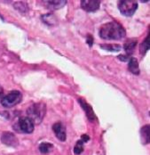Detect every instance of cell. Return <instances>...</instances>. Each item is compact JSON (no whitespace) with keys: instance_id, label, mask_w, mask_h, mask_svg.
Listing matches in <instances>:
<instances>
[{"instance_id":"1","label":"cell","mask_w":150,"mask_h":155,"mask_svg":"<svg viewBox=\"0 0 150 155\" xmlns=\"http://www.w3.org/2000/svg\"><path fill=\"white\" fill-rule=\"evenodd\" d=\"M125 34L124 28L116 21L107 22L100 29V37L107 40H121L125 37Z\"/></svg>"},{"instance_id":"2","label":"cell","mask_w":150,"mask_h":155,"mask_svg":"<svg viewBox=\"0 0 150 155\" xmlns=\"http://www.w3.org/2000/svg\"><path fill=\"white\" fill-rule=\"evenodd\" d=\"M46 112V106L44 103L33 104L30 108L27 110L28 118L33 122L34 125L40 124L44 119Z\"/></svg>"},{"instance_id":"3","label":"cell","mask_w":150,"mask_h":155,"mask_svg":"<svg viewBox=\"0 0 150 155\" xmlns=\"http://www.w3.org/2000/svg\"><path fill=\"white\" fill-rule=\"evenodd\" d=\"M21 99H22L21 93L18 90H14L1 98V104L5 108H12L17 105L19 103H21Z\"/></svg>"},{"instance_id":"4","label":"cell","mask_w":150,"mask_h":155,"mask_svg":"<svg viewBox=\"0 0 150 155\" xmlns=\"http://www.w3.org/2000/svg\"><path fill=\"white\" fill-rule=\"evenodd\" d=\"M118 9L124 16H132L138 9L137 1L132 0H122L118 3Z\"/></svg>"},{"instance_id":"5","label":"cell","mask_w":150,"mask_h":155,"mask_svg":"<svg viewBox=\"0 0 150 155\" xmlns=\"http://www.w3.org/2000/svg\"><path fill=\"white\" fill-rule=\"evenodd\" d=\"M16 125L18 126V127H16L15 129L25 134H31L35 128V125L28 117H21Z\"/></svg>"},{"instance_id":"6","label":"cell","mask_w":150,"mask_h":155,"mask_svg":"<svg viewBox=\"0 0 150 155\" xmlns=\"http://www.w3.org/2000/svg\"><path fill=\"white\" fill-rule=\"evenodd\" d=\"M1 142L10 147H17L19 145V141L14 133L5 131L1 136Z\"/></svg>"},{"instance_id":"7","label":"cell","mask_w":150,"mask_h":155,"mask_svg":"<svg viewBox=\"0 0 150 155\" xmlns=\"http://www.w3.org/2000/svg\"><path fill=\"white\" fill-rule=\"evenodd\" d=\"M101 2L97 0H82L81 7L86 12H96L100 9Z\"/></svg>"},{"instance_id":"8","label":"cell","mask_w":150,"mask_h":155,"mask_svg":"<svg viewBox=\"0 0 150 155\" xmlns=\"http://www.w3.org/2000/svg\"><path fill=\"white\" fill-rule=\"evenodd\" d=\"M53 130L56 137L60 141H61V142L66 141V138H67L66 128H65L64 125L62 124L61 122H57V123L53 125Z\"/></svg>"},{"instance_id":"9","label":"cell","mask_w":150,"mask_h":155,"mask_svg":"<svg viewBox=\"0 0 150 155\" xmlns=\"http://www.w3.org/2000/svg\"><path fill=\"white\" fill-rule=\"evenodd\" d=\"M78 102H79L80 105L82 106V108L84 109L86 116L88 117V119L90 120L91 121L95 120H96V115H95L92 108L90 106V104L85 99H83V98H78Z\"/></svg>"},{"instance_id":"10","label":"cell","mask_w":150,"mask_h":155,"mask_svg":"<svg viewBox=\"0 0 150 155\" xmlns=\"http://www.w3.org/2000/svg\"><path fill=\"white\" fill-rule=\"evenodd\" d=\"M150 126L149 125H145L144 127H142V128L140 129V136H141V141L143 144H148L149 143L150 138Z\"/></svg>"},{"instance_id":"11","label":"cell","mask_w":150,"mask_h":155,"mask_svg":"<svg viewBox=\"0 0 150 155\" xmlns=\"http://www.w3.org/2000/svg\"><path fill=\"white\" fill-rule=\"evenodd\" d=\"M128 69L129 71L134 74V75H139V62L136 58H130L128 61Z\"/></svg>"},{"instance_id":"12","label":"cell","mask_w":150,"mask_h":155,"mask_svg":"<svg viewBox=\"0 0 150 155\" xmlns=\"http://www.w3.org/2000/svg\"><path fill=\"white\" fill-rule=\"evenodd\" d=\"M136 45H137V39L130 38V39H128L125 42V44L123 46V48H124L127 55H131L133 53V51L135 50Z\"/></svg>"},{"instance_id":"13","label":"cell","mask_w":150,"mask_h":155,"mask_svg":"<svg viewBox=\"0 0 150 155\" xmlns=\"http://www.w3.org/2000/svg\"><path fill=\"white\" fill-rule=\"evenodd\" d=\"M67 1H47V5L52 10H56L63 7Z\"/></svg>"},{"instance_id":"14","label":"cell","mask_w":150,"mask_h":155,"mask_svg":"<svg viewBox=\"0 0 150 155\" xmlns=\"http://www.w3.org/2000/svg\"><path fill=\"white\" fill-rule=\"evenodd\" d=\"M42 21L46 23L47 25H55L56 23V17L53 15V14H46L44 15L41 16Z\"/></svg>"},{"instance_id":"15","label":"cell","mask_w":150,"mask_h":155,"mask_svg":"<svg viewBox=\"0 0 150 155\" xmlns=\"http://www.w3.org/2000/svg\"><path fill=\"white\" fill-rule=\"evenodd\" d=\"M149 46H150V43H149V34H148V36L145 38V40L141 43V45H140V47H139V51H140V54H142V55H144L148 50H149Z\"/></svg>"},{"instance_id":"16","label":"cell","mask_w":150,"mask_h":155,"mask_svg":"<svg viewBox=\"0 0 150 155\" xmlns=\"http://www.w3.org/2000/svg\"><path fill=\"white\" fill-rule=\"evenodd\" d=\"M53 148V145L50 143H42L39 144V151L41 153L46 154L48 153H50Z\"/></svg>"},{"instance_id":"17","label":"cell","mask_w":150,"mask_h":155,"mask_svg":"<svg viewBox=\"0 0 150 155\" xmlns=\"http://www.w3.org/2000/svg\"><path fill=\"white\" fill-rule=\"evenodd\" d=\"M101 47L109 52H119L121 50L120 45H110V44H101Z\"/></svg>"},{"instance_id":"18","label":"cell","mask_w":150,"mask_h":155,"mask_svg":"<svg viewBox=\"0 0 150 155\" xmlns=\"http://www.w3.org/2000/svg\"><path fill=\"white\" fill-rule=\"evenodd\" d=\"M83 151H84V143L81 140H79L75 143V148H74V153L76 155H79L83 153Z\"/></svg>"},{"instance_id":"19","label":"cell","mask_w":150,"mask_h":155,"mask_svg":"<svg viewBox=\"0 0 150 155\" xmlns=\"http://www.w3.org/2000/svg\"><path fill=\"white\" fill-rule=\"evenodd\" d=\"M119 59H120L121 61H123V62H127V61H129V55H127V54H125V55H122V54H120V55H118L117 56Z\"/></svg>"},{"instance_id":"20","label":"cell","mask_w":150,"mask_h":155,"mask_svg":"<svg viewBox=\"0 0 150 155\" xmlns=\"http://www.w3.org/2000/svg\"><path fill=\"white\" fill-rule=\"evenodd\" d=\"M87 43L89 44L90 47H91L92 44H93V38H92L91 35H88V36H87Z\"/></svg>"},{"instance_id":"21","label":"cell","mask_w":150,"mask_h":155,"mask_svg":"<svg viewBox=\"0 0 150 155\" xmlns=\"http://www.w3.org/2000/svg\"><path fill=\"white\" fill-rule=\"evenodd\" d=\"M89 139H90V137H89L87 135H83L82 137H81V141H82L83 143H84V142H88Z\"/></svg>"},{"instance_id":"22","label":"cell","mask_w":150,"mask_h":155,"mask_svg":"<svg viewBox=\"0 0 150 155\" xmlns=\"http://www.w3.org/2000/svg\"><path fill=\"white\" fill-rule=\"evenodd\" d=\"M3 93H4V90H3V87L0 86V98H1V96L3 95Z\"/></svg>"}]
</instances>
